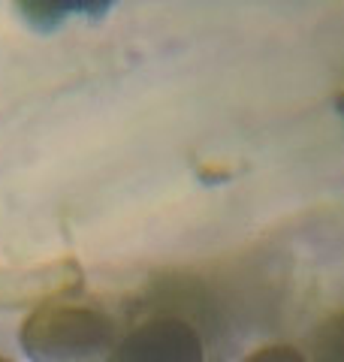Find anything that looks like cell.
<instances>
[{
	"instance_id": "6da1fadb",
	"label": "cell",
	"mask_w": 344,
	"mask_h": 362,
	"mask_svg": "<svg viewBox=\"0 0 344 362\" xmlns=\"http://www.w3.org/2000/svg\"><path fill=\"white\" fill-rule=\"evenodd\" d=\"M18 344L33 362H88L115 347V323L100 308L61 299L28 314Z\"/></svg>"
},
{
	"instance_id": "5b68a950",
	"label": "cell",
	"mask_w": 344,
	"mask_h": 362,
	"mask_svg": "<svg viewBox=\"0 0 344 362\" xmlns=\"http://www.w3.org/2000/svg\"><path fill=\"white\" fill-rule=\"evenodd\" d=\"M308 362H344V311L323 317L308 341Z\"/></svg>"
},
{
	"instance_id": "7a4b0ae2",
	"label": "cell",
	"mask_w": 344,
	"mask_h": 362,
	"mask_svg": "<svg viewBox=\"0 0 344 362\" xmlns=\"http://www.w3.org/2000/svg\"><path fill=\"white\" fill-rule=\"evenodd\" d=\"M109 362H205V344L188 320L164 314L115 341Z\"/></svg>"
},
{
	"instance_id": "277c9868",
	"label": "cell",
	"mask_w": 344,
	"mask_h": 362,
	"mask_svg": "<svg viewBox=\"0 0 344 362\" xmlns=\"http://www.w3.org/2000/svg\"><path fill=\"white\" fill-rule=\"evenodd\" d=\"M18 18L37 33H55L76 18H103L118 0H13Z\"/></svg>"
},
{
	"instance_id": "8992f818",
	"label": "cell",
	"mask_w": 344,
	"mask_h": 362,
	"mask_svg": "<svg viewBox=\"0 0 344 362\" xmlns=\"http://www.w3.org/2000/svg\"><path fill=\"white\" fill-rule=\"evenodd\" d=\"M242 362H308V356L293 344H266L251 350Z\"/></svg>"
},
{
	"instance_id": "52a82bcc",
	"label": "cell",
	"mask_w": 344,
	"mask_h": 362,
	"mask_svg": "<svg viewBox=\"0 0 344 362\" xmlns=\"http://www.w3.org/2000/svg\"><path fill=\"white\" fill-rule=\"evenodd\" d=\"M0 362H13V359H6V356H0Z\"/></svg>"
},
{
	"instance_id": "3957f363",
	"label": "cell",
	"mask_w": 344,
	"mask_h": 362,
	"mask_svg": "<svg viewBox=\"0 0 344 362\" xmlns=\"http://www.w3.org/2000/svg\"><path fill=\"white\" fill-rule=\"evenodd\" d=\"M82 287V269L73 259L4 269L0 272V308H42L49 302H61Z\"/></svg>"
}]
</instances>
